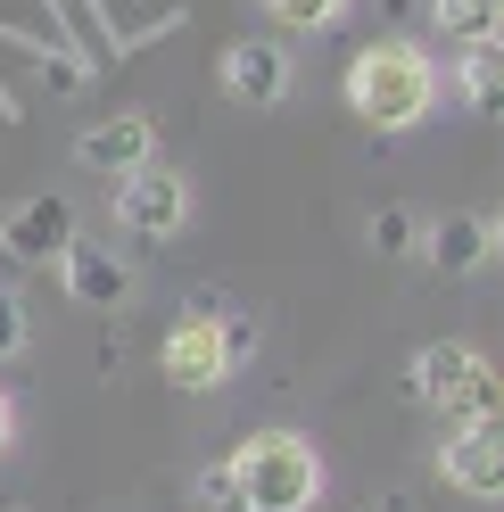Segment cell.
<instances>
[{
  "label": "cell",
  "instance_id": "10",
  "mask_svg": "<svg viewBox=\"0 0 504 512\" xmlns=\"http://www.w3.org/2000/svg\"><path fill=\"white\" fill-rule=\"evenodd\" d=\"M75 157H83V166L91 174H141L149 166V157H157V124L141 116V108H124V116H100V124H83V133H75Z\"/></svg>",
  "mask_w": 504,
  "mask_h": 512
},
{
  "label": "cell",
  "instance_id": "1",
  "mask_svg": "<svg viewBox=\"0 0 504 512\" xmlns=\"http://www.w3.org/2000/svg\"><path fill=\"white\" fill-rule=\"evenodd\" d=\"M438 100V67L414 42H364L348 58V108L372 124V133H414Z\"/></svg>",
  "mask_w": 504,
  "mask_h": 512
},
{
  "label": "cell",
  "instance_id": "19",
  "mask_svg": "<svg viewBox=\"0 0 504 512\" xmlns=\"http://www.w3.org/2000/svg\"><path fill=\"white\" fill-rule=\"evenodd\" d=\"M9 438H17V405L0 397V455H9Z\"/></svg>",
  "mask_w": 504,
  "mask_h": 512
},
{
  "label": "cell",
  "instance_id": "8",
  "mask_svg": "<svg viewBox=\"0 0 504 512\" xmlns=\"http://www.w3.org/2000/svg\"><path fill=\"white\" fill-rule=\"evenodd\" d=\"M75 240V207L58 199V190H42V199H17L9 215H0V248L17 256V265H58Z\"/></svg>",
  "mask_w": 504,
  "mask_h": 512
},
{
  "label": "cell",
  "instance_id": "16",
  "mask_svg": "<svg viewBox=\"0 0 504 512\" xmlns=\"http://www.w3.org/2000/svg\"><path fill=\"white\" fill-rule=\"evenodd\" d=\"M273 25H290V34H323V25L348 17V0H265Z\"/></svg>",
  "mask_w": 504,
  "mask_h": 512
},
{
  "label": "cell",
  "instance_id": "17",
  "mask_svg": "<svg viewBox=\"0 0 504 512\" xmlns=\"http://www.w3.org/2000/svg\"><path fill=\"white\" fill-rule=\"evenodd\" d=\"M191 496H199V512H240V504H232V463H207Z\"/></svg>",
  "mask_w": 504,
  "mask_h": 512
},
{
  "label": "cell",
  "instance_id": "14",
  "mask_svg": "<svg viewBox=\"0 0 504 512\" xmlns=\"http://www.w3.org/2000/svg\"><path fill=\"white\" fill-rule=\"evenodd\" d=\"M364 240H372V256H422V215L414 207H372V223H364Z\"/></svg>",
  "mask_w": 504,
  "mask_h": 512
},
{
  "label": "cell",
  "instance_id": "7",
  "mask_svg": "<svg viewBox=\"0 0 504 512\" xmlns=\"http://www.w3.org/2000/svg\"><path fill=\"white\" fill-rule=\"evenodd\" d=\"M215 91H224L232 108H281L290 100V50L281 42H224L215 50Z\"/></svg>",
  "mask_w": 504,
  "mask_h": 512
},
{
  "label": "cell",
  "instance_id": "15",
  "mask_svg": "<svg viewBox=\"0 0 504 512\" xmlns=\"http://www.w3.org/2000/svg\"><path fill=\"white\" fill-rule=\"evenodd\" d=\"M455 83H463V100H471V108H496V91H504V58H496V42H488V50H463Z\"/></svg>",
  "mask_w": 504,
  "mask_h": 512
},
{
  "label": "cell",
  "instance_id": "9",
  "mask_svg": "<svg viewBox=\"0 0 504 512\" xmlns=\"http://www.w3.org/2000/svg\"><path fill=\"white\" fill-rule=\"evenodd\" d=\"M58 273H67V298L75 306H100V314H124L133 306V265L108 248V240H67V256H58Z\"/></svg>",
  "mask_w": 504,
  "mask_h": 512
},
{
  "label": "cell",
  "instance_id": "4",
  "mask_svg": "<svg viewBox=\"0 0 504 512\" xmlns=\"http://www.w3.org/2000/svg\"><path fill=\"white\" fill-rule=\"evenodd\" d=\"M215 290H199L191 298V314H174V331H166V347H157V364H166V380L174 389H191V397H207V389H224V380L240 372L232 364V347H224V323H215Z\"/></svg>",
  "mask_w": 504,
  "mask_h": 512
},
{
  "label": "cell",
  "instance_id": "11",
  "mask_svg": "<svg viewBox=\"0 0 504 512\" xmlns=\"http://www.w3.org/2000/svg\"><path fill=\"white\" fill-rule=\"evenodd\" d=\"M422 256L438 273H480L488 256H496V215H438V223H422Z\"/></svg>",
  "mask_w": 504,
  "mask_h": 512
},
{
  "label": "cell",
  "instance_id": "3",
  "mask_svg": "<svg viewBox=\"0 0 504 512\" xmlns=\"http://www.w3.org/2000/svg\"><path fill=\"white\" fill-rule=\"evenodd\" d=\"M414 397H422L430 413H447V422H496V405H504L496 372H488V356H480L471 339H430V347H414Z\"/></svg>",
  "mask_w": 504,
  "mask_h": 512
},
{
  "label": "cell",
  "instance_id": "13",
  "mask_svg": "<svg viewBox=\"0 0 504 512\" xmlns=\"http://www.w3.org/2000/svg\"><path fill=\"white\" fill-rule=\"evenodd\" d=\"M100 9H108V42L116 50H141V42H157L182 17V0H100Z\"/></svg>",
  "mask_w": 504,
  "mask_h": 512
},
{
  "label": "cell",
  "instance_id": "12",
  "mask_svg": "<svg viewBox=\"0 0 504 512\" xmlns=\"http://www.w3.org/2000/svg\"><path fill=\"white\" fill-rule=\"evenodd\" d=\"M430 25L455 50H488L504 34V0H430Z\"/></svg>",
  "mask_w": 504,
  "mask_h": 512
},
{
  "label": "cell",
  "instance_id": "6",
  "mask_svg": "<svg viewBox=\"0 0 504 512\" xmlns=\"http://www.w3.org/2000/svg\"><path fill=\"white\" fill-rule=\"evenodd\" d=\"M438 479L471 504H496L504 496V422H455L438 438Z\"/></svg>",
  "mask_w": 504,
  "mask_h": 512
},
{
  "label": "cell",
  "instance_id": "2",
  "mask_svg": "<svg viewBox=\"0 0 504 512\" xmlns=\"http://www.w3.org/2000/svg\"><path fill=\"white\" fill-rule=\"evenodd\" d=\"M224 463H232V504L240 512H314L323 504V455L298 430H257Z\"/></svg>",
  "mask_w": 504,
  "mask_h": 512
},
{
  "label": "cell",
  "instance_id": "18",
  "mask_svg": "<svg viewBox=\"0 0 504 512\" xmlns=\"http://www.w3.org/2000/svg\"><path fill=\"white\" fill-rule=\"evenodd\" d=\"M9 356H25V306L0 290V364H9Z\"/></svg>",
  "mask_w": 504,
  "mask_h": 512
},
{
  "label": "cell",
  "instance_id": "5",
  "mask_svg": "<svg viewBox=\"0 0 504 512\" xmlns=\"http://www.w3.org/2000/svg\"><path fill=\"white\" fill-rule=\"evenodd\" d=\"M116 223H124L133 240H174L182 223H191V182L149 157L141 174H124V182H116Z\"/></svg>",
  "mask_w": 504,
  "mask_h": 512
}]
</instances>
